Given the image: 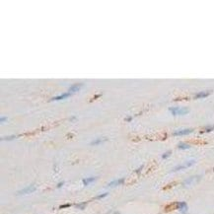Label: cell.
<instances>
[{
  "label": "cell",
  "instance_id": "1",
  "mask_svg": "<svg viewBox=\"0 0 214 214\" xmlns=\"http://www.w3.org/2000/svg\"><path fill=\"white\" fill-rule=\"evenodd\" d=\"M169 111L173 116H185L190 113V109L186 107H171Z\"/></svg>",
  "mask_w": 214,
  "mask_h": 214
},
{
  "label": "cell",
  "instance_id": "2",
  "mask_svg": "<svg viewBox=\"0 0 214 214\" xmlns=\"http://www.w3.org/2000/svg\"><path fill=\"white\" fill-rule=\"evenodd\" d=\"M194 163H195V161H194V160H190V161L182 163V164H181V165L176 166V167H175L172 171H173V172H178V171H182V170L187 169V168L191 167L192 165H194Z\"/></svg>",
  "mask_w": 214,
  "mask_h": 214
},
{
  "label": "cell",
  "instance_id": "3",
  "mask_svg": "<svg viewBox=\"0 0 214 214\" xmlns=\"http://www.w3.org/2000/svg\"><path fill=\"white\" fill-rule=\"evenodd\" d=\"M36 186H35V185H31V186H26V187L22 189L21 190H19V191L17 192V194H18V195H25V194H32L34 191H36Z\"/></svg>",
  "mask_w": 214,
  "mask_h": 214
},
{
  "label": "cell",
  "instance_id": "4",
  "mask_svg": "<svg viewBox=\"0 0 214 214\" xmlns=\"http://www.w3.org/2000/svg\"><path fill=\"white\" fill-rule=\"evenodd\" d=\"M199 179H200V176H192V177H190V178L186 179V180L184 181V182H182V186L186 187V186H192L194 184H195V182H197L198 181H199Z\"/></svg>",
  "mask_w": 214,
  "mask_h": 214
},
{
  "label": "cell",
  "instance_id": "5",
  "mask_svg": "<svg viewBox=\"0 0 214 214\" xmlns=\"http://www.w3.org/2000/svg\"><path fill=\"white\" fill-rule=\"evenodd\" d=\"M194 131L192 128H182V129H178L175 130L173 132L174 136H184V135H189Z\"/></svg>",
  "mask_w": 214,
  "mask_h": 214
},
{
  "label": "cell",
  "instance_id": "6",
  "mask_svg": "<svg viewBox=\"0 0 214 214\" xmlns=\"http://www.w3.org/2000/svg\"><path fill=\"white\" fill-rule=\"evenodd\" d=\"M177 209H179L181 211L182 214H186L187 213V204L185 201L177 202Z\"/></svg>",
  "mask_w": 214,
  "mask_h": 214
},
{
  "label": "cell",
  "instance_id": "7",
  "mask_svg": "<svg viewBox=\"0 0 214 214\" xmlns=\"http://www.w3.org/2000/svg\"><path fill=\"white\" fill-rule=\"evenodd\" d=\"M83 87V83H77V84H73L69 87L68 89V92L69 93H74V92H78L79 90Z\"/></svg>",
  "mask_w": 214,
  "mask_h": 214
},
{
  "label": "cell",
  "instance_id": "8",
  "mask_svg": "<svg viewBox=\"0 0 214 214\" xmlns=\"http://www.w3.org/2000/svg\"><path fill=\"white\" fill-rule=\"evenodd\" d=\"M124 182V179H118V180H114V181H112L108 184V186L109 187H114V186H121V184Z\"/></svg>",
  "mask_w": 214,
  "mask_h": 214
},
{
  "label": "cell",
  "instance_id": "9",
  "mask_svg": "<svg viewBox=\"0 0 214 214\" xmlns=\"http://www.w3.org/2000/svg\"><path fill=\"white\" fill-rule=\"evenodd\" d=\"M210 95V91H201L198 92L194 95V99H202V98H206Z\"/></svg>",
  "mask_w": 214,
  "mask_h": 214
},
{
  "label": "cell",
  "instance_id": "10",
  "mask_svg": "<svg viewBox=\"0 0 214 214\" xmlns=\"http://www.w3.org/2000/svg\"><path fill=\"white\" fill-rule=\"evenodd\" d=\"M70 95H71V93H69V92H67V93H64V94H61V95H59V96L53 97V99H51V101H60V100H63V99H66V98H68Z\"/></svg>",
  "mask_w": 214,
  "mask_h": 214
},
{
  "label": "cell",
  "instance_id": "11",
  "mask_svg": "<svg viewBox=\"0 0 214 214\" xmlns=\"http://www.w3.org/2000/svg\"><path fill=\"white\" fill-rule=\"evenodd\" d=\"M97 180V178L96 177H90V178H86V179H83V184H84V186H88L89 184H91V182H95Z\"/></svg>",
  "mask_w": 214,
  "mask_h": 214
},
{
  "label": "cell",
  "instance_id": "12",
  "mask_svg": "<svg viewBox=\"0 0 214 214\" xmlns=\"http://www.w3.org/2000/svg\"><path fill=\"white\" fill-rule=\"evenodd\" d=\"M108 139L105 137H102V138H97V139H95V140H93V141L91 142L90 144L91 145H98V144H101V143H103V142L107 141Z\"/></svg>",
  "mask_w": 214,
  "mask_h": 214
},
{
  "label": "cell",
  "instance_id": "13",
  "mask_svg": "<svg viewBox=\"0 0 214 214\" xmlns=\"http://www.w3.org/2000/svg\"><path fill=\"white\" fill-rule=\"evenodd\" d=\"M178 148H179V149H181V150H186V149H190V146L189 145V144H186V143L182 142V143H179Z\"/></svg>",
  "mask_w": 214,
  "mask_h": 214
},
{
  "label": "cell",
  "instance_id": "14",
  "mask_svg": "<svg viewBox=\"0 0 214 214\" xmlns=\"http://www.w3.org/2000/svg\"><path fill=\"white\" fill-rule=\"evenodd\" d=\"M177 207H178V206H177V202H176V203H172V204H170V205L167 206V207H166V210H167V211H169L170 209H171V210H172V209H177Z\"/></svg>",
  "mask_w": 214,
  "mask_h": 214
},
{
  "label": "cell",
  "instance_id": "15",
  "mask_svg": "<svg viewBox=\"0 0 214 214\" xmlns=\"http://www.w3.org/2000/svg\"><path fill=\"white\" fill-rule=\"evenodd\" d=\"M214 130V125H207V126H205V128H204V131L205 132H210V131H213Z\"/></svg>",
  "mask_w": 214,
  "mask_h": 214
},
{
  "label": "cell",
  "instance_id": "16",
  "mask_svg": "<svg viewBox=\"0 0 214 214\" xmlns=\"http://www.w3.org/2000/svg\"><path fill=\"white\" fill-rule=\"evenodd\" d=\"M85 206H86V202H82V203H78L76 204V207L79 208V209H84Z\"/></svg>",
  "mask_w": 214,
  "mask_h": 214
},
{
  "label": "cell",
  "instance_id": "17",
  "mask_svg": "<svg viewBox=\"0 0 214 214\" xmlns=\"http://www.w3.org/2000/svg\"><path fill=\"white\" fill-rule=\"evenodd\" d=\"M171 154H172V152H171V151H167V152H165V153L162 155V158H163V159H167V158L170 157V155H171Z\"/></svg>",
  "mask_w": 214,
  "mask_h": 214
},
{
  "label": "cell",
  "instance_id": "18",
  "mask_svg": "<svg viewBox=\"0 0 214 214\" xmlns=\"http://www.w3.org/2000/svg\"><path fill=\"white\" fill-rule=\"evenodd\" d=\"M17 136H15V135H11V136H6V137L4 138H1V140H12V139H15Z\"/></svg>",
  "mask_w": 214,
  "mask_h": 214
},
{
  "label": "cell",
  "instance_id": "19",
  "mask_svg": "<svg viewBox=\"0 0 214 214\" xmlns=\"http://www.w3.org/2000/svg\"><path fill=\"white\" fill-rule=\"evenodd\" d=\"M107 195H108V194H107V192H105V194H100V195H98V196H96V199H100V198H104V197H106Z\"/></svg>",
  "mask_w": 214,
  "mask_h": 214
},
{
  "label": "cell",
  "instance_id": "20",
  "mask_svg": "<svg viewBox=\"0 0 214 214\" xmlns=\"http://www.w3.org/2000/svg\"><path fill=\"white\" fill-rule=\"evenodd\" d=\"M7 121V117H1V118H0V122H1V123H2V124H3V123H4L5 121Z\"/></svg>",
  "mask_w": 214,
  "mask_h": 214
},
{
  "label": "cell",
  "instance_id": "21",
  "mask_svg": "<svg viewBox=\"0 0 214 214\" xmlns=\"http://www.w3.org/2000/svg\"><path fill=\"white\" fill-rule=\"evenodd\" d=\"M63 185H64V182H58V184H57V186H56V187H57V189H60V187L63 186Z\"/></svg>",
  "mask_w": 214,
  "mask_h": 214
},
{
  "label": "cell",
  "instance_id": "22",
  "mask_svg": "<svg viewBox=\"0 0 214 214\" xmlns=\"http://www.w3.org/2000/svg\"><path fill=\"white\" fill-rule=\"evenodd\" d=\"M70 205H71V204H69V203H67V204H63V205L59 206V208H65V207H69Z\"/></svg>",
  "mask_w": 214,
  "mask_h": 214
},
{
  "label": "cell",
  "instance_id": "23",
  "mask_svg": "<svg viewBox=\"0 0 214 214\" xmlns=\"http://www.w3.org/2000/svg\"><path fill=\"white\" fill-rule=\"evenodd\" d=\"M143 169V166H141V167H140V168H139V169H137L136 170V171H135V172H136V173H138V174H139V173H140V172H141V170Z\"/></svg>",
  "mask_w": 214,
  "mask_h": 214
},
{
  "label": "cell",
  "instance_id": "24",
  "mask_svg": "<svg viewBox=\"0 0 214 214\" xmlns=\"http://www.w3.org/2000/svg\"><path fill=\"white\" fill-rule=\"evenodd\" d=\"M131 119H132V117H127L126 118H125V121H130Z\"/></svg>",
  "mask_w": 214,
  "mask_h": 214
}]
</instances>
